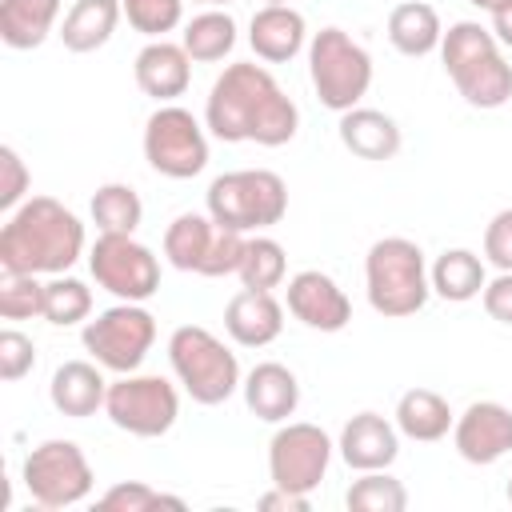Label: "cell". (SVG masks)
Wrapping results in <instances>:
<instances>
[{"instance_id":"1","label":"cell","mask_w":512,"mask_h":512,"mask_svg":"<svg viewBox=\"0 0 512 512\" xmlns=\"http://www.w3.org/2000/svg\"><path fill=\"white\" fill-rule=\"evenodd\" d=\"M204 124L224 144L280 148L300 132V108L264 64L240 60L212 80L204 100Z\"/></svg>"},{"instance_id":"2","label":"cell","mask_w":512,"mask_h":512,"mask_svg":"<svg viewBox=\"0 0 512 512\" xmlns=\"http://www.w3.org/2000/svg\"><path fill=\"white\" fill-rule=\"evenodd\" d=\"M84 256V224L56 196H28L0 228V272L60 276Z\"/></svg>"},{"instance_id":"3","label":"cell","mask_w":512,"mask_h":512,"mask_svg":"<svg viewBox=\"0 0 512 512\" xmlns=\"http://www.w3.org/2000/svg\"><path fill=\"white\" fill-rule=\"evenodd\" d=\"M440 60L464 104L492 112L512 100V64L504 60V44L480 20H456L444 28Z\"/></svg>"},{"instance_id":"4","label":"cell","mask_w":512,"mask_h":512,"mask_svg":"<svg viewBox=\"0 0 512 512\" xmlns=\"http://www.w3.org/2000/svg\"><path fill=\"white\" fill-rule=\"evenodd\" d=\"M364 288H368L372 312H380L388 320L416 316L432 296L424 248L408 236L376 240L364 256Z\"/></svg>"},{"instance_id":"5","label":"cell","mask_w":512,"mask_h":512,"mask_svg":"<svg viewBox=\"0 0 512 512\" xmlns=\"http://www.w3.org/2000/svg\"><path fill=\"white\" fill-rule=\"evenodd\" d=\"M168 364H172V376L180 380V388L204 408L232 400L236 388L244 384L236 352L204 324H180L168 336Z\"/></svg>"},{"instance_id":"6","label":"cell","mask_w":512,"mask_h":512,"mask_svg":"<svg viewBox=\"0 0 512 512\" xmlns=\"http://www.w3.org/2000/svg\"><path fill=\"white\" fill-rule=\"evenodd\" d=\"M204 208L224 228H236L244 236L264 232L288 216V184L272 168L220 172L204 192Z\"/></svg>"},{"instance_id":"7","label":"cell","mask_w":512,"mask_h":512,"mask_svg":"<svg viewBox=\"0 0 512 512\" xmlns=\"http://www.w3.org/2000/svg\"><path fill=\"white\" fill-rule=\"evenodd\" d=\"M308 80L328 112H348L372 88V56L344 28H320L308 40Z\"/></svg>"},{"instance_id":"8","label":"cell","mask_w":512,"mask_h":512,"mask_svg":"<svg viewBox=\"0 0 512 512\" xmlns=\"http://www.w3.org/2000/svg\"><path fill=\"white\" fill-rule=\"evenodd\" d=\"M248 236L216 224L208 212H180L164 228V260L196 276H236Z\"/></svg>"},{"instance_id":"9","label":"cell","mask_w":512,"mask_h":512,"mask_svg":"<svg viewBox=\"0 0 512 512\" xmlns=\"http://www.w3.org/2000/svg\"><path fill=\"white\" fill-rule=\"evenodd\" d=\"M80 340H84L88 356L100 368H108L116 376H128V372H140L144 356L156 344V316L144 304L120 300V304L104 308L96 320H88Z\"/></svg>"},{"instance_id":"10","label":"cell","mask_w":512,"mask_h":512,"mask_svg":"<svg viewBox=\"0 0 512 512\" xmlns=\"http://www.w3.org/2000/svg\"><path fill=\"white\" fill-rule=\"evenodd\" d=\"M144 160L168 180H192L208 164V124L180 104H160L144 120Z\"/></svg>"},{"instance_id":"11","label":"cell","mask_w":512,"mask_h":512,"mask_svg":"<svg viewBox=\"0 0 512 512\" xmlns=\"http://www.w3.org/2000/svg\"><path fill=\"white\" fill-rule=\"evenodd\" d=\"M20 480L40 508H72V504L88 500V492L96 484L92 464L76 440L36 444L20 464Z\"/></svg>"},{"instance_id":"12","label":"cell","mask_w":512,"mask_h":512,"mask_svg":"<svg viewBox=\"0 0 512 512\" xmlns=\"http://www.w3.org/2000/svg\"><path fill=\"white\" fill-rule=\"evenodd\" d=\"M104 416L140 440H156L164 432H172L176 416H180V392L172 380L164 376H144V372H128L120 380L108 384V400H104Z\"/></svg>"},{"instance_id":"13","label":"cell","mask_w":512,"mask_h":512,"mask_svg":"<svg viewBox=\"0 0 512 512\" xmlns=\"http://www.w3.org/2000/svg\"><path fill=\"white\" fill-rule=\"evenodd\" d=\"M88 272L116 300L144 304L160 292V256L136 236L100 232L96 244L88 248Z\"/></svg>"},{"instance_id":"14","label":"cell","mask_w":512,"mask_h":512,"mask_svg":"<svg viewBox=\"0 0 512 512\" xmlns=\"http://www.w3.org/2000/svg\"><path fill=\"white\" fill-rule=\"evenodd\" d=\"M332 436L308 420H284L268 440V476L276 488L312 496L332 464Z\"/></svg>"},{"instance_id":"15","label":"cell","mask_w":512,"mask_h":512,"mask_svg":"<svg viewBox=\"0 0 512 512\" xmlns=\"http://www.w3.org/2000/svg\"><path fill=\"white\" fill-rule=\"evenodd\" d=\"M452 444L460 460L480 468L504 460L512 452V408L500 400H472L452 424Z\"/></svg>"},{"instance_id":"16","label":"cell","mask_w":512,"mask_h":512,"mask_svg":"<svg viewBox=\"0 0 512 512\" xmlns=\"http://www.w3.org/2000/svg\"><path fill=\"white\" fill-rule=\"evenodd\" d=\"M284 304L288 312L312 328V332H340L348 328L352 320V300L348 292L320 268H304L296 276H288V288H284Z\"/></svg>"},{"instance_id":"17","label":"cell","mask_w":512,"mask_h":512,"mask_svg":"<svg viewBox=\"0 0 512 512\" xmlns=\"http://www.w3.org/2000/svg\"><path fill=\"white\" fill-rule=\"evenodd\" d=\"M340 460L352 472H376V468H392L400 456V428L392 420H384L380 412H356L344 428H340Z\"/></svg>"},{"instance_id":"18","label":"cell","mask_w":512,"mask_h":512,"mask_svg":"<svg viewBox=\"0 0 512 512\" xmlns=\"http://www.w3.org/2000/svg\"><path fill=\"white\" fill-rule=\"evenodd\" d=\"M132 76H136V88L156 104H176V96H184L192 84V56L184 52V44L148 40L136 52Z\"/></svg>"},{"instance_id":"19","label":"cell","mask_w":512,"mask_h":512,"mask_svg":"<svg viewBox=\"0 0 512 512\" xmlns=\"http://www.w3.org/2000/svg\"><path fill=\"white\" fill-rule=\"evenodd\" d=\"M224 332L240 348H264L284 332V304L264 288H240L224 304Z\"/></svg>"},{"instance_id":"20","label":"cell","mask_w":512,"mask_h":512,"mask_svg":"<svg viewBox=\"0 0 512 512\" xmlns=\"http://www.w3.org/2000/svg\"><path fill=\"white\" fill-rule=\"evenodd\" d=\"M248 44L264 64H288L308 48V24L292 4H264L248 20Z\"/></svg>"},{"instance_id":"21","label":"cell","mask_w":512,"mask_h":512,"mask_svg":"<svg viewBox=\"0 0 512 512\" xmlns=\"http://www.w3.org/2000/svg\"><path fill=\"white\" fill-rule=\"evenodd\" d=\"M240 392H244L248 412H252L256 420H264V424H284V420L300 408V380H296V372H292L288 364H280V360H260V364L244 376Z\"/></svg>"},{"instance_id":"22","label":"cell","mask_w":512,"mask_h":512,"mask_svg":"<svg viewBox=\"0 0 512 512\" xmlns=\"http://www.w3.org/2000/svg\"><path fill=\"white\" fill-rule=\"evenodd\" d=\"M48 400L60 416H72V420H84V416H96L108 400V380L100 372L96 360H64L56 372H52V384H48Z\"/></svg>"},{"instance_id":"23","label":"cell","mask_w":512,"mask_h":512,"mask_svg":"<svg viewBox=\"0 0 512 512\" xmlns=\"http://www.w3.org/2000/svg\"><path fill=\"white\" fill-rule=\"evenodd\" d=\"M336 132H340V144L360 160H392L400 152V144H404L400 124L388 112L364 108V104L340 112V128Z\"/></svg>"},{"instance_id":"24","label":"cell","mask_w":512,"mask_h":512,"mask_svg":"<svg viewBox=\"0 0 512 512\" xmlns=\"http://www.w3.org/2000/svg\"><path fill=\"white\" fill-rule=\"evenodd\" d=\"M120 16H124L120 0H76V4L64 12L56 36H60V44H64L68 52L84 56V52H96V48H104V44L112 40Z\"/></svg>"},{"instance_id":"25","label":"cell","mask_w":512,"mask_h":512,"mask_svg":"<svg viewBox=\"0 0 512 512\" xmlns=\"http://www.w3.org/2000/svg\"><path fill=\"white\" fill-rule=\"evenodd\" d=\"M396 428H400V436H408V440H416V444H436V440H444L448 432H452V424H456V412H452V404L440 396V392H432V388H408L400 400H396Z\"/></svg>"},{"instance_id":"26","label":"cell","mask_w":512,"mask_h":512,"mask_svg":"<svg viewBox=\"0 0 512 512\" xmlns=\"http://www.w3.org/2000/svg\"><path fill=\"white\" fill-rule=\"evenodd\" d=\"M428 280H432V292L448 304H468L484 292L488 284V268H484V256L472 252V248H444L432 268H428Z\"/></svg>"},{"instance_id":"27","label":"cell","mask_w":512,"mask_h":512,"mask_svg":"<svg viewBox=\"0 0 512 512\" xmlns=\"http://www.w3.org/2000/svg\"><path fill=\"white\" fill-rule=\"evenodd\" d=\"M64 0H0V40L16 52L40 48L56 20H60Z\"/></svg>"},{"instance_id":"28","label":"cell","mask_w":512,"mask_h":512,"mask_svg":"<svg viewBox=\"0 0 512 512\" xmlns=\"http://www.w3.org/2000/svg\"><path fill=\"white\" fill-rule=\"evenodd\" d=\"M388 40L400 56H428V52H440V40H444V24H440V12L424 0H404L388 12Z\"/></svg>"},{"instance_id":"29","label":"cell","mask_w":512,"mask_h":512,"mask_svg":"<svg viewBox=\"0 0 512 512\" xmlns=\"http://www.w3.org/2000/svg\"><path fill=\"white\" fill-rule=\"evenodd\" d=\"M180 44L192 56V64H216L236 48V20L224 8H204L184 24Z\"/></svg>"},{"instance_id":"30","label":"cell","mask_w":512,"mask_h":512,"mask_svg":"<svg viewBox=\"0 0 512 512\" xmlns=\"http://www.w3.org/2000/svg\"><path fill=\"white\" fill-rule=\"evenodd\" d=\"M144 220V204L136 196L132 184H120V180H108L92 192V224L100 232H116V236H136Z\"/></svg>"},{"instance_id":"31","label":"cell","mask_w":512,"mask_h":512,"mask_svg":"<svg viewBox=\"0 0 512 512\" xmlns=\"http://www.w3.org/2000/svg\"><path fill=\"white\" fill-rule=\"evenodd\" d=\"M240 284L244 288H264V292H272V288H280L284 284V276H288V256H284V244L280 240H272V236H260V232H252L248 236V248H244V260H240Z\"/></svg>"},{"instance_id":"32","label":"cell","mask_w":512,"mask_h":512,"mask_svg":"<svg viewBox=\"0 0 512 512\" xmlns=\"http://www.w3.org/2000/svg\"><path fill=\"white\" fill-rule=\"evenodd\" d=\"M344 504L352 512H404L408 508V488L396 476H388V468H376V472H360L348 484Z\"/></svg>"},{"instance_id":"33","label":"cell","mask_w":512,"mask_h":512,"mask_svg":"<svg viewBox=\"0 0 512 512\" xmlns=\"http://www.w3.org/2000/svg\"><path fill=\"white\" fill-rule=\"evenodd\" d=\"M92 316V288L76 276H52L44 284V320L52 328H72Z\"/></svg>"},{"instance_id":"34","label":"cell","mask_w":512,"mask_h":512,"mask_svg":"<svg viewBox=\"0 0 512 512\" xmlns=\"http://www.w3.org/2000/svg\"><path fill=\"white\" fill-rule=\"evenodd\" d=\"M96 508H104V512H156V508L184 512V500L180 496H168V492H160V488H152L144 480H120V484H112L96 500Z\"/></svg>"},{"instance_id":"35","label":"cell","mask_w":512,"mask_h":512,"mask_svg":"<svg viewBox=\"0 0 512 512\" xmlns=\"http://www.w3.org/2000/svg\"><path fill=\"white\" fill-rule=\"evenodd\" d=\"M120 8L124 20L148 40H164L184 20V0H120Z\"/></svg>"},{"instance_id":"36","label":"cell","mask_w":512,"mask_h":512,"mask_svg":"<svg viewBox=\"0 0 512 512\" xmlns=\"http://www.w3.org/2000/svg\"><path fill=\"white\" fill-rule=\"evenodd\" d=\"M0 316L4 320H32L44 316V284L36 276L0 272Z\"/></svg>"},{"instance_id":"37","label":"cell","mask_w":512,"mask_h":512,"mask_svg":"<svg viewBox=\"0 0 512 512\" xmlns=\"http://www.w3.org/2000/svg\"><path fill=\"white\" fill-rule=\"evenodd\" d=\"M32 188V172L20 160V152L12 144H0V212H12L28 200Z\"/></svg>"},{"instance_id":"38","label":"cell","mask_w":512,"mask_h":512,"mask_svg":"<svg viewBox=\"0 0 512 512\" xmlns=\"http://www.w3.org/2000/svg\"><path fill=\"white\" fill-rule=\"evenodd\" d=\"M36 368V344L32 336H24L20 328H4L0 332V380L16 384Z\"/></svg>"},{"instance_id":"39","label":"cell","mask_w":512,"mask_h":512,"mask_svg":"<svg viewBox=\"0 0 512 512\" xmlns=\"http://www.w3.org/2000/svg\"><path fill=\"white\" fill-rule=\"evenodd\" d=\"M484 260L496 272H512V208H500L484 228Z\"/></svg>"},{"instance_id":"40","label":"cell","mask_w":512,"mask_h":512,"mask_svg":"<svg viewBox=\"0 0 512 512\" xmlns=\"http://www.w3.org/2000/svg\"><path fill=\"white\" fill-rule=\"evenodd\" d=\"M480 304H484V312H488L496 324H512V272H496V276L484 284Z\"/></svg>"},{"instance_id":"41","label":"cell","mask_w":512,"mask_h":512,"mask_svg":"<svg viewBox=\"0 0 512 512\" xmlns=\"http://www.w3.org/2000/svg\"><path fill=\"white\" fill-rule=\"evenodd\" d=\"M256 508H264V512H308V496H300V492H288V488H268L260 500H256Z\"/></svg>"},{"instance_id":"42","label":"cell","mask_w":512,"mask_h":512,"mask_svg":"<svg viewBox=\"0 0 512 512\" xmlns=\"http://www.w3.org/2000/svg\"><path fill=\"white\" fill-rule=\"evenodd\" d=\"M488 16H492V36H496L504 48H512V0H500Z\"/></svg>"},{"instance_id":"43","label":"cell","mask_w":512,"mask_h":512,"mask_svg":"<svg viewBox=\"0 0 512 512\" xmlns=\"http://www.w3.org/2000/svg\"><path fill=\"white\" fill-rule=\"evenodd\" d=\"M468 4H476V8H484V12H492L500 0H468Z\"/></svg>"},{"instance_id":"44","label":"cell","mask_w":512,"mask_h":512,"mask_svg":"<svg viewBox=\"0 0 512 512\" xmlns=\"http://www.w3.org/2000/svg\"><path fill=\"white\" fill-rule=\"evenodd\" d=\"M200 4H208V8H224V4H232V0H200Z\"/></svg>"},{"instance_id":"45","label":"cell","mask_w":512,"mask_h":512,"mask_svg":"<svg viewBox=\"0 0 512 512\" xmlns=\"http://www.w3.org/2000/svg\"><path fill=\"white\" fill-rule=\"evenodd\" d=\"M504 496H508V504H512V476H508V484H504Z\"/></svg>"},{"instance_id":"46","label":"cell","mask_w":512,"mask_h":512,"mask_svg":"<svg viewBox=\"0 0 512 512\" xmlns=\"http://www.w3.org/2000/svg\"><path fill=\"white\" fill-rule=\"evenodd\" d=\"M264 4H292V0H264Z\"/></svg>"}]
</instances>
